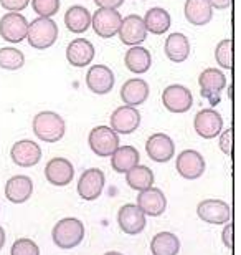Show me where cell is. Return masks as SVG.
<instances>
[{
    "instance_id": "cell-19",
    "label": "cell",
    "mask_w": 241,
    "mask_h": 255,
    "mask_svg": "<svg viewBox=\"0 0 241 255\" xmlns=\"http://www.w3.org/2000/svg\"><path fill=\"white\" fill-rule=\"evenodd\" d=\"M137 207H139L146 216L159 217L165 212L167 199L161 189H157V187H149V189L141 191L137 194Z\"/></svg>"
},
{
    "instance_id": "cell-9",
    "label": "cell",
    "mask_w": 241,
    "mask_h": 255,
    "mask_svg": "<svg viewBox=\"0 0 241 255\" xmlns=\"http://www.w3.org/2000/svg\"><path fill=\"white\" fill-rule=\"evenodd\" d=\"M197 214L202 221L208 224H228L232 222V209L227 202L218 201V199H207L202 201L197 207Z\"/></svg>"
},
{
    "instance_id": "cell-31",
    "label": "cell",
    "mask_w": 241,
    "mask_h": 255,
    "mask_svg": "<svg viewBox=\"0 0 241 255\" xmlns=\"http://www.w3.org/2000/svg\"><path fill=\"white\" fill-rule=\"evenodd\" d=\"M126 182L129 184V187L139 192L146 191L154 184V172L151 171V167L137 164L129 172H126Z\"/></svg>"
},
{
    "instance_id": "cell-33",
    "label": "cell",
    "mask_w": 241,
    "mask_h": 255,
    "mask_svg": "<svg viewBox=\"0 0 241 255\" xmlns=\"http://www.w3.org/2000/svg\"><path fill=\"white\" fill-rule=\"evenodd\" d=\"M215 58L217 63L225 70H232L233 68V42L230 38L222 40L217 48H215Z\"/></svg>"
},
{
    "instance_id": "cell-27",
    "label": "cell",
    "mask_w": 241,
    "mask_h": 255,
    "mask_svg": "<svg viewBox=\"0 0 241 255\" xmlns=\"http://www.w3.org/2000/svg\"><path fill=\"white\" fill-rule=\"evenodd\" d=\"M124 65H126V68L134 75L146 73V71L151 70V65H152L151 52H149L147 48L139 47V45H137V47H131L124 55Z\"/></svg>"
},
{
    "instance_id": "cell-5",
    "label": "cell",
    "mask_w": 241,
    "mask_h": 255,
    "mask_svg": "<svg viewBox=\"0 0 241 255\" xmlns=\"http://www.w3.org/2000/svg\"><path fill=\"white\" fill-rule=\"evenodd\" d=\"M88 142L94 154L99 157H107L114 154L116 149L119 147V136L109 126H97L91 129Z\"/></svg>"
},
{
    "instance_id": "cell-11",
    "label": "cell",
    "mask_w": 241,
    "mask_h": 255,
    "mask_svg": "<svg viewBox=\"0 0 241 255\" xmlns=\"http://www.w3.org/2000/svg\"><path fill=\"white\" fill-rule=\"evenodd\" d=\"M177 172L183 179L195 181L203 176L205 172V159L198 151L195 149H185L177 156L175 162Z\"/></svg>"
},
{
    "instance_id": "cell-39",
    "label": "cell",
    "mask_w": 241,
    "mask_h": 255,
    "mask_svg": "<svg viewBox=\"0 0 241 255\" xmlns=\"http://www.w3.org/2000/svg\"><path fill=\"white\" fill-rule=\"evenodd\" d=\"M94 3L99 8H119L124 0H94Z\"/></svg>"
},
{
    "instance_id": "cell-10",
    "label": "cell",
    "mask_w": 241,
    "mask_h": 255,
    "mask_svg": "<svg viewBox=\"0 0 241 255\" xmlns=\"http://www.w3.org/2000/svg\"><path fill=\"white\" fill-rule=\"evenodd\" d=\"M119 38L121 42L127 45V47H137L142 42H146L147 38V30L144 18H141L139 15L132 13L122 18L121 28H119Z\"/></svg>"
},
{
    "instance_id": "cell-34",
    "label": "cell",
    "mask_w": 241,
    "mask_h": 255,
    "mask_svg": "<svg viewBox=\"0 0 241 255\" xmlns=\"http://www.w3.org/2000/svg\"><path fill=\"white\" fill-rule=\"evenodd\" d=\"M32 8L38 17L51 18L58 13L60 10V0H32Z\"/></svg>"
},
{
    "instance_id": "cell-6",
    "label": "cell",
    "mask_w": 241,
    "mask_h": 255,
    "mask_svg": "<svg viewBox=\"0 0 241 255\" xmlns=\"http://www.w3.org/2000/svg\"><path fill=\"white\" fill-rule=\"evenodd\" d=\"M122 23V15L117 8H97L91 15V25L97 37L101 38H112L119 33Z\"/></svg>"
},
{
    "instance_id": "cell-8",
    "label": "cell",
    "mask_w": 241,
    "mask_h": 255,
    "mask_svg": "<svg viewBox=\"0 0 241 255\" xmlns=\"http://www.w3.org/2000/svg\"><path fill=\"white\" fill-rule=\"evenodd\" d=\"M162 103L167 111L175 115L187 113L193 105V96L190 90L183 85H168L162 93Z\"/></svg>"
},
{
    "instance_id": "cell-32",
    "label": "cell",
    "mask_w": 241,
    "mask_h": 255,
    "mask_svg": "<svg viewBox=\"0 0 241 255\" xmlns=\"http://www.w3.org/2000/svg\"><path fill=\"white\" fill-rule=\"evenodd\" d=\"M25 65V55L18 48L3 47L0 48V68L8 71H17Z\"/></svg>"
},
{
    "instance_id": "cell-23",
    "label": "cell",
    "mask_w": 241,
    "mask_h": 255,
    "mask_svg": "<svg viewBox=\"0 0 241 255\" xmlns=\"http://www.w3.org/2000/svg\"><path fill=\"white\" fill-rule=\"evenodd\" d=\"M149 85L142 78H131L127 80L121 88V98L127 106H139L146 103L149 98Z\"/></svg>"
},
{
    "instance_id": "cell-28",
    "label": "cell",
    "mask_w": 241,
    "mask_h": 255,
    "mask_svg": "<svg viewBox=\"0 0 241 255\" xmlns=\"http://www.w3.org/2000/svg\"><path fill=\"white\" fill-rule=\"evenodd\" d=\"M65 25L71 33H84L91 27V13L83 5H73L65 13Z\"/></svg>"
},
{
    "instance_id": "cell-40",
    "label": "cell",
    "mask_w": 241,
    "mask_h": 255,
    "mask_svg": "<svg viewBox=\"0 0 241 255\" xmlns=\"http://www.w3.org/2000/svg\"><path fill=\"white\" fill-rule=\"evenodd\" d=\"M208 3L212 5V8L217 10H225L232 5V0H208Z\"/></svg>"
},
{
    "instance_id": "cell-25",
    "label": "cell",
    "mask_w": 241,
    "mask_h": 255,
    "mask_svg": "<svg viewBox=\"0 0 241 255\" xmlns=\"http://www.w3.org/2000/svg\"><path fill=\"white\" fill-rule=\"evenodd\" d=\"M165 55L173 63H182L190 57V40L183 33H170L165 40Z\"/></svg>"
},
{
    "instance_id": "cell-20",
    "label": "cell",
    "mask_w": 241,
    "mask_h": 255,
    "mask_svg": "<svg viewBox=\"0 0 241 255\" xmlns=\"http://www.w3.org/2000/svg\"><path fill=\"white\" fill-rule=\"evenodd\" d=\"M45 177L53 186H68L75 177V167L65 157H53L45 167Z\"/></svg>"
},
{
    "instance_id": "cell-22",
    "label": "cell",
    "mask_w": 241,
    "mask_h": 255,
    "mask_svg": "<svg viewBox=\"0 0 241 255\" xmlns=\"http://www.w3.org/2000/svg\"><path fill=\"white\" fill-rule=\"evenodd\" d=\"M33 182L28 176H13L5 184V197L12 204H23L32 197Z\"/></svg>"
},
{
    "instance_id": "cell-42",
    "label": "cell",
    "mask_w": 241,
    "mask_h": 255,
    "mask_svg": "<svg viewBox=\"0 0 241 255\" xmlns=\"http://www.w3.org/2000/svg\"><path fill=\"white\" fill-rule=\"evenodd\" d=\"M104 255H124V254H121V252H107Z\"/></svg>"
},
{
    "instance_id": "cell-2",
    "label": "cell",
    "mask_w": 241,
    "mask_h": 255,
    "mask_svg": "<svg viewBox=\"0 0 241 255\" xmlns=\"http://www.w3.org/2000/svg\"><path fill=\"white\" fill-rule=\"evenodd\" d=\"M58 40V25L51 18L38 17L28 23L27 42L32 48L47 50Z\"/></svg>"
},
{
    "instance_id": "cell-4",
    "label": "cell",
    "mask_w": 241,
    "mask_h": 255,
    "mask_svg": "<svg viewBox=\"0 0 241 255\" xmlns=\"http://www.w3.org/2000/svg\"><path fill=\"white\" fill-rule=\"evenodd\" d=\"M198 85L202 98L208 100V103L212 106H217L222 101V91L227 86V76L222 70L207 68L200 73Z\"/></svg>"
},
{
    "instance_id": "cell-16",
    "label": "cell",
    "mask_w": 241,
    "mask_h": 255,
    "mask_svg": "<svg viewBox=\"0 0 241 255\" xmlns=\"http://www.w3.org/2000/svg\"><path fill=\"white\" fill-rule=\"evenodd\" d=\"M104 172L101 169H86L78 181V194L84 201H94L104 189Z\"/></svg>"
},
{
    "instance_id": "cell-29",
    "label": "cell",
    "mask_w": 241,
    "mask_h": 255,
    "mask_svg": "<svg viewBox=\"0 0 241 255\" xmlns=\"http://www.w3.org/2000/svg\"><path fill=\"white\" fill-rule=\"evenodd\" d=\"M144 23H146V30L151 32L152 35H163L170 28L172 18H170V13H168L165 8L154 7V8H149L146 12Z\"/></svg>"
},
{
    "instance_id": "cell-35",
    "label": "cell",
    "mask_w": 241,
    "mask_h": 255,
    "mask_svg": "<svg viewBox=\"0 0 241 255\" xmlns=\"http://www.w3.org/2000/svg\"><path fill=\"white\" fill-rule=\"evenodd\" d=\"M10 255H40V249L32 239H18L10 249Z\"/></svg>"
},
{
    "instance_id": "cell-18",
    "label": "cell",
    "mask_w": 241,
    "mask_h": 255,
    "mask_svg": "<svg viewBox=\"0 0 241 255\" xmlns=\"http://www.w3.org/2000/svg\"><path fill=\"white\" fill-rule=\"evenodd\" d=\"M86 86L96 95H107L114 86V73L106 65H94L86 73Z\"/></svg>"
},
{
    "instance_id": "cell-26",
    "label": "cell",
    "mask_w": 241,
    "mask_h": 255,
    "mask_svg": "<svg viewBox=\"0 0 241 255\" xmlns=\"http://www.w3.org/2000/svg\"><path fill=\"white\" fill-rule=\"evenodd\" d=\"M139 151L134 146H119L111 156V167L119 174H124L139 164Z\"/></svg>"
},
{
    "instance_id": "cell-13",
    "label": "cell",
    "mask_w": 241,
    "mask_h": 255,
    "mask_svg": "<svg viewBox=\"0 0 241 255\" xmlns=\"http://www.w3.org/2000/svg\"><path fill=\"white\" fill-rule=\"evenodd\" d=\"M117 224L124 234L137 236L146 229V214L137 207V204H126L117 212Z\"/></svg>"
},
{
    "instance_id": "cell-17",
    "label": "cell",
    "mask_w": 241,
    "mask_h": 255,
    "mask_svg": "<svg viewBox=\"0 0 241 255\" xmlns=\"http://www.w3.org/2000/svg\"><path fill=\"white\" fill-rule=\"evenodd\" d=\"M147 156L156 162H167L175 154V144L172 137L163 134V132H156L146 142Z\"/></svg>"
},
{
    "instance_id": "cell-30",
    "label": "cell",
    "mask_w": 241,
    "mask_h": 255,
    "mask_svg": "<svg viewBox=\"0 0 241 255\" xmlns=\"http://www.w3.org/2000/svg\"><path fill=\"white\" fill-rule=\"evenodd\" d=\"M180 251V241L170 232L156 234L151 242L152 255H177Z\"/></svg>"
},
{
    "instance_id": "cell-1",
    "label": "cell",
    "mask_w": 241,
    "mask_h": 255,
    "mask_svg": "<svg viewBox=\"0 0 241 255\" xmlns=\"http://www.w3.org/2000/svg\"><path fill=\"white\" fill-rule=\"evenodd\" d=\"M33 132L40 141L56 142L65 136L66 125L65 120L55 111H40L33 118Z\"/></svg>"
},
{
    "instance_id": "cell-12",
    "label": "cell",
    "mask_w": 241,
    "mask_h": 255,
    "mask_svg": "<svg viewBox=\"0 0 241 255\" xmlns=\"http://www.w3.org/2000/svg\"><path fill=\"white\" fill-rule=\"evenodd\" d=\"M193 128L197 134L203 139H213L223 129V118L215 110H200L193 120Z\"/></svg>"
},
{
    "instance_id": "cell-15",
    "label": "cell",
    "mask_w": 241,
    "mask_h": 255,
    "mask_svg": "<svg viewBox=\"0 0 241 255\" xmlns=\"http://www.w3.org/2000/svg\"><path fill=\"white\" fill-rule=\"evenodd\" d=\"M10 157L20 167H33L42 159V147L30 139L17 141L10 149Z\"/></svg>"
},
{
    "instance_id": "cell-7",
    "label": "cell",
    "mask_w": 241,
    "mask_h": 255,
    "mask_svg": "<svg viewBox=\"0 0 241 255\" xmlns=\"http://www.w3.org/2000/svg\"><path fill=\"white\" fill-rule=\"evenodd\" d=\"M28 20L20 12H7L0 18V37L8 43H20L27 38Z\"/></svg>"
},
{
    "instance_id": "cell-21",
    "label": "cell",
    "mask_w": 241,
    "mask_h": 255,
    "mask_svg": "<svg viewBox=\"0 0 241 255\" xmlns=\"http://www.w3.org/2000/svg\"><path fill=\"white\" fill-rule=\"evenodd\" d=\"M94 55L96 52L93 43L86 38H75L66 48V60L71 66H76V68L88 66L94 60Z\"/></svg>"
},
{
    "instance_id": "cell-38",
    "label": "cell",
    "mask_w": 241,
    "mask_h": 255,
    "mask_svg": "<svg viewBox=\"0 0 241 255\" xmlns=\"http://www.w3.org/2000/svg\"><path fill=\"white\" fill-rule=\"evenodd\" d=\"M222 237H223L225 246H227L228 249H233V224L232 222L227 224V227H225Z\"/></svg>"
},
{
    "instance_id": "cell-3",
    "label": "cell",
    "mask_w": 241,
    "mask_h": 255,
    "mask_svg": "<svg viewBox=\"0 0 241 255\" xmlns=\"http://www.w3.org/2000/svg\"><path fill=\"white\" fill-rule=\"evenodd\" d=\"M53 242L60 249H75L84 239V226L76 217H66L56 222L51 232Z\"/></svg>"
},
{
    "instance_id": "cell-41",
    "label": "cell",
    "mask_w": 241,
    "mask_h": 255,
    "mask_svg": "<svg viewBox=\"0 0 241 255\" xmlns=\"http://www.w3.org/2000/svg\"><path fill=\"white\" fill-rule=\"evenodd\" d=\"M3 246H5V231L0 227V251H2Z\"/></svg>"
},
{
    "instance_id": "cell-36",
    "label": "cell",
    "mask_w": 241,
    "mask_h": 255,
    "mask_svg": "<svg viewBox=\"0 0 241 255\" xmlns=\"http://www.w3.org/2000/svg\"><path fill=\"white\" fill-rule=\"evenodd\" d=\"M218 144H220V149H222L227 156L232 154V146H233V129L232 128H230V129H225L222 132Z\"/></svg>"
},
{
    "instance_id": "cell-24",
    "label": "cell",
    "mask_w": 241,
    "mask_h": 255,
    "mask_svg": "<svg viewBox=\"0 0 241 255\" xmlns=\"http://www.w3.org/2000/svg\"><path fill=\"white\" fill-rule=\"evenodd\" d=\"M183 13H185L187 22H190L195 27H203L212 22L213 8L208 0H185Z\"/></svg>"
},
{
    "instance_id": "cell-37",
    "label": "cell",
    "mask_w": 241,
    "mask_h": 255,
    "mask_svg": "<svg viewBox=\"0 0 241 255\" xmlns=\"http://www.w3.org/2000/svg\"><path fill=\"white\" fill-rule=\"evenodd\" d=\"M30 3V0H0L2 8H5L7 12H22L23 8H27Z\"/></svg>"
},
{
    "instance_id": "cell-14",
    "label": "cell",
    "mask_w": 241,
    "mask_h": 255,
    "mask_svg": "<svg viewBox=\"0 0 241 255\" xmlns=\"http://www.w3.org/2000/svg\"><path fill=\"white\" fill-rule=\"evenodd\" d=\"M141 125V113L134 106H119L111 115V129L117 134H131Z\"/></svg>"
}]
</instances>
